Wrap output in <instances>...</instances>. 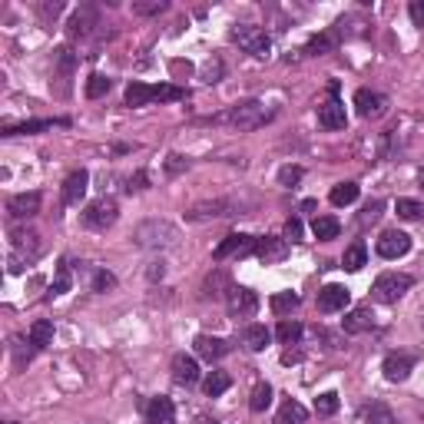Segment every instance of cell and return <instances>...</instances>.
<instances>
[{
  "mask_svg": "<svg viewBox=\"0 0 424 424\" xmlns=\"http://www.w3.org/2000/svg\"><path fill=\"white\" fill-rule=\"evenodd\" d=\"M269 116L272 113L259 103V100H245V103H235L232 110L219 113L216 116V123H229V126H235V129H259Z\"/></svg>",
  "mask_w": 424,
  "mask_h": 424,
  "instance_id": "obj_1",
  "label": "cell"
},
{
  "mask_svg": "<svg viewBox=\"0 0 424 424\" xmlns=\"http://www.w3.org/2000/svg\"><path fill=\"white\" fill-rule=\"evenodd\" d=\"M10 242H14V252H10V272H23V265L33 262L40 252H43L40 235L33 229H14L10 232Z\"/></svg>",
  "mask_w": 424,
  "mask_h": 424,
  "instance_id": "obj_2",
  "label": "cell"
},
{
  "mask_svg": "<svg viewBox=\"0 0 424 424\" xmlns=\"http://www.w3.org/2000/svg\"><path fill=\"white\" fill-rule=\"evenodd\" d=\"M408 289H411V279H408V275H401V272H385V275L375 279L371 295H375V302H381V305H391V302H398Z\"/></svg>",
  "mask_w": 424,
  "mask_h": 424,
  "instance_id": "obj_3",
  "label": "cell"
},
{
  "mask_svg": "<svg viewBox=\"0 0 424 424\" xmlns=\"http://www.w3.org/2000/svg\"><path fill=\"white\" fill-rule=\"evenodd\" d=\"M232 40H235L245 53H252V57H269V50H272L269 33L262 27H249V23H239V27L232 30Z\"/></svg>",
  "mask_w": 424,
  "mask_h": 424,
  "instance_id": "obj_4",
  "label": "cell"
},
{
  "mask_svg": "<svg viewBox=\"0 0 424 424\" xmlns=\"http://www.w3.org/2000/svg\"><path fill=\"white\" fill-rule=\"evenodd\" d=\"M226 305H229L232 318H252L259 312V295L252 289H242V285H229L226 292Z\"/></svg>",
  "mask_w": 424,
  "mask_h": 424,
  "instance_id": "obj_5",
  "label": "cell"
},
{
  "mask_svg": "<svg viewBox=\"0 0 424 424\" xmlns=\"http://www.w3.org/2000/svg\"><path fill=\"white\" fill-rule=\"evenodd\" d=\"M355 110L361 120H381L388 113V97L385 93H378V90H368L361 87L355 93Z\"/></svg>",
  "mask_w": 424,
  "mask_h": 424,
  "instance_id": "obj_6",
  "label": "cell"
},
{
  "mask_svg": "<svg viewBox=\"0 0 424 424\" xmlns=\"http://www.w3.org/2000/svg\"><path fill=\"white\" fill-rule=\"evenodd\" d=\"M176 239V229L169 226V222H143L139 229H136V242L139 245H169V242Z\"/></svg>",
  "mask_w": 424,
  "mask_h": 424,
  "instance_id": "obj_7",
  "label": "cell"
},
{
  "mask_svg": "<svg viewBox=\"0 0 424 424\" xmlns=\"http://www.w3.org/2000/svg\"><path fill=\"white\" fill-rule=\"evenodd\" d=\"M375 249L381 259H401V255H408V249H411V235H408V232H398V229H388V232H381V239H378Z\"/></svg>",
  "mask_w": 424,
  "mask_h": 424,
  "instance_id": "obj_8",
  "label": "cell"
},
{
  "mask_svg": "<svg viewBox=\"0 0 424 424\" xmlns=\"http://www.w3.org/2000/svg\"><path fill=\"white\" fill-rule=\"evenodd\" d=\"M116 216H120V209H116L113 199H97V203L87 206L83 222H87L90 229H110V226L116 222Z\"/></svg>",
  "mask_w": 424,
  "mask_h": 424,
  "instance_id": "obj_9",
  "label": "cell"
},
{
  "mask_svg": "<svg viewBox=\"0 0 424 424\" xmlns=\"http://www.w3.org/2000/svg\"><path fill=\"white\" fill-rule=\"evenodd\" d=\"M318 123L325 126V129H345V123H348L345 103L335 97V87H332V97L318 106Z\"/></svg>",
  "mask_w": 424,
  "mask_h": 424,
  "instance_id": "obj_10",
  "label": "cell"
},
{
  "mask_svg": "<svg viewBox=\"0 0 424 424\" xmlns=\"http://www.w3.org/2000/svg\"><path fill=\"white\" fill-rule=\"evenodd\" d=\"M249 252H255V239H252V235H226V239L216 245L212 259L226 262V259H232V255H249Z\"/></svg>",
  "mask_w": 424,
  "mask_h": 424,
  "instance_id": "obj_11",
  "label": "cell"
},
{
  "mask_svg": "<svg viewBox=\"0 0 424 424\" xmlns=\"http://www.w3.org/2000/svg\"><path fill=\"white\" fill-rule=\"evenodd\" d=\"M348 302H351V292H348L345 285H325V289L318 292V312H325V315L345 312Z\"/></svg>",
  "mask_w": 424,
  "mask_h": 424,
  "instance_id": "obj_12",
  "label": "cell"
},
{
  "mask_svg": "<svg viewBox=\"0 0 424 424\" xmlns=\"http://www.w3.org/2000/svg\"><path fill=\"white\" fill-rule=\"evenodd\" d=\"M255 255H259L265 265L272 262H282L289 255V242L279 239V235H265V239H255Z\"/></svg>",
  "mask_w": 424,
  "mask_h": 424,
  "instance_id": "obj_13",
  "label": "cell"
},
{
  "mask_svg": "<svg viewBox=\"0 0 424 424\" xmlns=\"http://www.w3.org/2000/svg\"><path fill=\"white\" fill-rule=\"evenodd\" d=\"M87 186H90V173L87 169H77L63 179V203L67 206H80V199L87 196Z\"/></svg>",
  "mask_w": 424,
  "mask_h": 424,
  "instance_id": "obj_14",
  "label": "cell"
},
{
  "mask_svg": "<svg viewBox=\"0 0 424 424\" xmlns=\"http://www.w3.org/2000/svg\"><path fill=\"white\" fill-rule=\"evenodd\" d=\"M7 212L14 219H33L40 212V193H20V196H10Z\"/></svg>",
  "mask_w": 424,
  "mask_h": 424,
  "instance_id": "obj_15",
  "label": "cell"
},
{
  "mask_svg": "<svg viewBox=\"0 0 424 424\" xmlns=\"http://www.w3.org/2000/svg\"><path fill=\"white\" fill-rule=\"evenodd\" d=\"M415 368V355H405V351H395V355L385 358V378L388 381H405Z\"/></svg>",
  "mask_w": 424,
  "mask_h": 424,
  "instance_id": "obj_16",
  "label": "cell"
},
{
  "mask_svg": "<svg viewBox=\"0 0 424 424\" xmlns=\"http://www.w3.org/2000/svg\"><path fill=\"white\" fill-rule=\"evenodd\" d=\"M146 424H176V408L169 398H153L146 405Z\"/></svg>",
  "mask_w": 424,
  "mask_h": 424,
  "instance_id": "obj_17",
  "label": "cell"
},
{
  "mask_svg": "<svg viewBox=\"0 0 424 424\" xmlns=\"http://www.w3.org/2000/svg\"><path fill=\"white\" fill-rule=\"evenodd\" d=\"M173 381L176 385H196L199 381V365L189 355H176L173 358Z\"/></svg>",
  "mask_w": 424,
  "mask_h": 424,
  "instance_id": "obj_18",
  "label": "cell"
},
{
  "mask_svg": "<svg viewBox=\"0 0 424 424\" xmlns=\"http://www.w3.org/2000/svg\"><path fill=\"white\" fill-rule=\"evenodd\" d=\"M97 27V7H80L77 14H73V20H70L67 33L73 40L77 37H90V30Z\"/></svg>",
  "mask_w": 424,
  "mask_h": 424,
  "instance_id": "obj_19",
  "label": "cell"
},
{
  "mask_svg": "<svg viewBox=\"0 0 424 424\" xmlns=\"http://www.w3.org/2000/svg\"><path fill=\"white\" fill-rule=\"evenodd\" d=\"M193 345H196V355L206 358V361H219V358L229 351V345H226L222 338H212V335H199Z\"/></svg>",
  "mask_w": 424,
  "mask_h": 424,
  "instance_id": "obj_20",
  "label": "cell"
},
{
  "mask_svg": "<svg viewBox=\"0 0 424 424\" xmlns=\"http://www.w3.org/2000/svg\"><path fill=\"white\" fill-rule=\"evenodd\" d=\"M371 325H375V315H371V309H355V312H348L345 322H341V328H345L348 335H361V332H368Z\"/></svg>",
  "mask_w": 424,
  "mask_h": 424,
  "instance_id": "obj_21",
  "label": "cell"
},
{
  "mask_svg": "<svg viewBox=\"0 0 424 424\" xmlns=\"http://www.w3.org/2000/svg\"><path fill=\"white\" fill-rule=\"evenodd\" d=\"M146 103H156V87L133 80V83L126 87V106H146Z\"/></svg>",
  "mask_w": 424,
  "mask_h": 424,
  "instance_id": "obj_22",
  "label": "cell"
},
{
  "mask_svg": "<svg viewBox=\"0 0 424 424\" xmlns=\"http://www.w3.org/2000/svg\"><path fill=\"white\" fill-rule=\"evenodd\" d=\"M305 421H309V411H305V405L292 401V398L279 408V418H275V424H305Z\"/></svg>",
  "mask_w": 424,
  "mask_h": 424,
  "instance_id": "obj_23",
  "label": "cell"
},
{
  "mask_svg": "<svg viewBox=\"0 0 424 424\" xmlns=\"http://www.w3.org/2000/svg\"><path fill=\"white\" fill-rule=\"evenodd\" d=\"M189 216H193V219H216V216H232V206L222 203V199H216V203H196L193 209H189Z\"/></svg>",
  "mask_w": 424,
  "mask_h": 424,
  "instance_id": "obj_24",
  "label": "cell"
},
{
  "mask_svg": "<svg viewBox=\"0 0 424 424\" xmlns=\"http://www.w3.org/2000/svg\"><path fill=\"white\" fill-rule=\"evenodd\" d=\"M365 262H368V249H365V242H351V245L345 249V255H341V265H345L348 272L365 269Z\"/></svg>",
  "mask_w": 424,
  "mask_h": 424,
  "instance_id": "obj_25",
  "label": "cell"
},
{
  "mask_svg": "<svg viewBox=\"0 0 424 424\" xmlns=\"http://www.w3.org/2000/svg\"><path fill=\"white\" fill-rule=\"evenodd\" d=\"M338 219L335 216H315V222H312V235H315L318 242H328V239H335L338 235Z\"/></svg>",
  "mask_w": 424,
  "mask_h": 424,
  "instance_id": "obj_26",
  "label": "cell"
},
{
  "mask_svg": "<svg viewBox=\"0 0 424 424\" xmlns=\"http://www.w3.org/2000/svg\"><path fill=\"white\" fill-rule=\"evenodd\" d=\"M50 341H53V322H47V318L33 322V325H30V345H33V348H47Z\"/></svg>",
  "mask_w": 424,
  "mask_h": 424,
  "instance_id": "obj_27",
  "label": "cell"
},
{
  "mask_svg": "<svg viewBox=\"0 0 424 424\" xmlns=\"http://www.w3.org/2000/svg\"><path fill=\"white\" fill-rule=\"evenodd\" d=\"M229 385H232V378L226 375V371H209V375H206V381H203V388H206V395H209V398L226 395V391H229Z\"/></svg>",
  "mask_w": 424,
  "mask_h": 424,
  "instance_id": "obj_28",
  "label": "cell"
},
{
  "mask_svg": "<svg viewBox=\"0 0 424 424\" xmlns=\"http://www.w3.org/2000/svg\"><path fill=\"white\" fill-rule=\"evenodd\" d=\"M272 405V388H269V381H259V385L252 388V398H249V408L255 411V415H262L265 408Z\"/></svg>",
  "mask_w": 424,
  "mask_h": 424,
  "instance_id": "obj_29",
  "label": "cell"
},
{
  "mask_svg": "<svg viewBox=\"0 0 424 424\" xmlns=\"http://www.w3.org/2000/svg\"><path fill=\"white\" fill-rule=\"evenodd\" d=\"M279 341L282 345H299V338H302V325L295 322V318H282L279 322Z\"/></svg>",
  "mask_w": 424,
  "mask_h": 424,
  "instance_id": "obj_30",
  "label": "cell"
},
{
  "mask_svg": "<svg viewBox=\"0 0 424 424\" xmlns=\"http://www.w3.org/2000/svg\"><path fill=\"white\" fill-rule=\"evenodd\" d=\"M295 309H299V295H295V292H279V295H272V312H275V315H292Z\"/></svg>",
  "mask_w": 424,
  "mask_h": 424,
  "instance_id": "obj_31",
  "label": "cell"
},
{
  "mask_svg": "<svg viewBox=\"0 0 424 424\" xmlns=\"http://www.w3.org/2000/svg\"><path fill=\"white\" fill-rule=\"evenodd\" d=\"M328 199H332V206H351L358 199V186L355 183H338Z\"/></svg>",
  "mask_w": 424,
  "mask_h": 424,
  "instance_id": "obj_32",
  "label": "cell"
},
{
  "mask_svg": "<svg viewBox=\"0 0 424 424\" xmlns=\"http://www.w3.org/2000/svg\"><path fill=\"white\" fill-rule=\"evenodd\" d=\"M269 328L265 325H249V332H245V345L252 348V351H265V345H269Z\"/></svg>",
  "mask_w": 424,
  "mask_h": 424,
  "instance_id": "obj_33",
  "label": "cell"
},
{
  "mask_svg": "<svg viewBox=\"0 0 424 424\" xmlns=\"http://www.w3.org/2000/svg\"><path fill=\"white\" fill-rule=\"evenodd\" d=\"M361 424H395V418H391V411L385 405H371V408H365Z\"/></svg>",
  "mask_w": 424,
  "mask_h": 424,
  "instance_id": "obj_34",
  "label": "cell"
},
{
  "mask_svg": "<svg viewBox=\"0 0 424 424\" xmlns=\"http://www.w3.org/2000/svg\"><path fill=\"white\" fill-rule=\"evenodd\" d=\"M335 411H338V395H335V391H325V395L315 398V415L332 418Z\"/></svg>",
  "mask_w": 424,
  "mask_h": 424,
  "instance_id": "obj_35",
  "label": "cell"
},
{
  "mask_svg": "<svg viewBox=\"0 0 424 424\" xmlns=\"http://www.w3.org/2000/svg\"><path fill=\"white\" fill-rule=\"evenodd\" d=\"M395 209H398V216H401V219L415 222V219H421L424 206H421V203H415V199H398V203H395Z\"/></svg>",
  "mask_w": 424,
  "mask_h": 424,
  "instance_id": "obj_36",
  "label": "cell"
},
{
  "mask_svg": "<svg viewBox=\"0 0 424 424\" xmlns=\"http://www.w3.org/2000/svg\"><path fill=\"white\" fill-rule=\"evenodd\" d=\"M103 93H110V80H106L103 73H93V77L87 80V97L90 100H100Z\"/></svg>",
  "mask_w": 424,
  "mask_h": 424,
  "instance_id": "obj_37",
  "label": "cell"
},
{
  "mask_svg": "<svg viewBox=\"0 0 424 424\" xmlns=\"http://www.w3.org/2000/svg\"><path fill=\"white\" fill-rule=\"evenodd\" d=\"M166 10V0H139V4H133V14H139V17H153V14H163Z\"/></svg>",
  "mask_w": 424,
  "mask_h": 424,
  "instance_id": "obj_38",
  "label": "cell"
},
{
  "mask_svg": "<svg viewBox=\"0 0 424 424\" xmlns=\"http://www.w3.org/2000/svg\"><path fill=\"white\" fill-rule=\"evenodd\" d=\"M335 43H338L335 33H322V37H315L309 47H305V53H312V57H315V53H325V50H332Z\"/></svg>",
  "mask_w": 424,
  "mask_h": 424,
  "instance_id": "obj_39",
  "label": "cell"
},
{
  "mask_svg": "<svg viewBox=\"0 0 424 424\" xmlns=\"http://www.w3.org/2000/svg\"><path fill=\"white\" fill-rule=\"evenodd\" d=\"M47 126H53L50 120H33V123H23V126H10L7 136H17V133H40V129H47Z\"/></svg>",
  "mask_w": 424,
  "mask_h": 424,
  "instance_id": "obj_40",
  "label": "cell"
},
{
  "mask_svg": "<svg viewBox=\"0 0 424 424\" xmlns=\"http://www.w3.org/2000/svg\"><path fill=\"white\" fill-rule=\"evenodd\" d=\"M299 179H302V166H282V173H279V183L282 186H289V189H292Z\"/></svg>",
  "mask_w": 424,
  "mask_h": 424,
  "instance_id": "obj_41",
  "label": "cell"
},
{
  "mask_svg": "<svg viewBox=\"0 0 424 424\" xmlns=\"http://www.w3.org/2000/svg\"><path fill=\"white\" fill-rule=\"evenodd\" d=\"M63 292H70V269L67 265H60L57 282H53V295H63Z\"/></svg>",
  "mask_w": 424,
  "mask_h": 424,
  "instance_id": "obj_42",
  "label": "cell"
},
{
  "mask_svg": "<svg viewBox=\"0 0 424 424\" xmlns=\"http://www.w3.org/2000/svg\"><path fill=\"white\" fill-rule=\"evenodd\" d=\"M113 285H116V279L110 272H97L93 275V292H106V289H113Z\"/></svg>",
  "mask_w": 424,
  "mask_h": 424,
  "instance_id": "obj_43",
  "label": "cell"
},
{
  "mask_svg": "<svg viewBox=\"0 0 424 424\" xmlns=\"http://www.w3.org/2000/svg\"><path fill=\"white\" fill-rule=\"evenodd\" d=\"M408 14H411V23H415V27H424V0H411Z\"/></svg>",
  "mask_w": 424,
  "mask_h": 424,
  "instance_id": "obj_44",
  "label": "cell"
},
{
  "mask_svg": "<svg viewBox=\"0 0 424 424\" xmlns=\"http://www.w3.org/2000/svg\"><path fill=\"white\" fill-rule=\"evenodd\" d=\"M381 209H385L381 203H368V206H365V212H361V222H365V226H368V222H378Z\"/></svg>",
  "mask_w": 424,
  "mask_h": 424,
  "instance_id": "obj_45",
  "label": "cell"
},
{
  "mask_svg": "<svg viewBox=\"0 0 424 424\" xmlns=\"http://www.w3.org/2000/svg\"><path fill=\"white\" fill-rule=\"evenodd\" d=\"M60 10H63V4H40V17H57Z\"/></svg>",
  "mask_w": 424,
  "mask_h": 424,
  "instance_id": "obj_46",
  "label": "cell"
},
{
  "mask_svg": "<svg viewBox=\"0 0 424 424\" xmlns=\"http://www.w3.org/2000/svg\"><path fill=\"white\" fill-rule=\"evenodd\" d=\"M219 73H222V63L216 60V63H209V67H206V83H216V80H219Z\"/></svg>",
  "mask_w": 424,
  "mask_h": 424,
  "instance_id": "obj_47",
  "label": "cell"
},
{
  "mask_svg": "<svg viewBox=\"0 0 424 424\" xmlns=\"http://www.w3.org/2000/svg\"><path fill=\"white\" fill-rule=\"evenodd\" d=\"M186 166H189V163H186L183 156H169V163H166V169H169V173H179V169H186Z\"/></svg>",
  "mask_w": 424,
  "mask_h": 424,
  "instance_id": "obj_48",
  "label": "cell"
},
{
  "mask_svg": "<svg viewBox=\"0 0 424 424\" xmlns=\"http://www.w3.org/2000/svg\"><path fill=\"white\" fill-rule=\"evenodd\" d=\"M129 193H139V189H146V176L143 173H136L133 179H129V186H126Z\"/></svg>",
  "mask_w": 424,
  "mask_h": 424,
  "instance_id": "obj_49",
  "label": "cell"
},
{
  "mask_svg": "<svg viewBox=\"0 0 424 424\" xmlns=\"http://www.w3.org/2000/svg\"><path fill=\"white\" fill-rule=\"evenodd\" d=\"M285 232H289V239H299V235H302V222L289 219V222H285Z\"/></svg>",
  "mask_w": 424,
  "mask_h": 424,
  "instance_id": "obj_50",
  "label": "cell"
},
{
  "mask_svg": "<svg viewBox=\"0 0 424 424\" xmlns=\"http://www.w3.org/2000/svg\"><path fill=\"white\" fill-rule=\"evenodd\" d=\"M163 275H166V269H163V262H153V265H149V279H163Z\"/></svg>",
  "mask_w": 424,
  "mask_h": 424,
  "instance_id": "obj_51",
  "label": "cell"
}]
</instances>
